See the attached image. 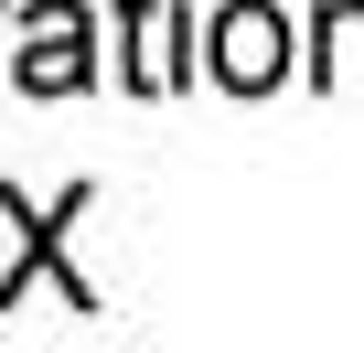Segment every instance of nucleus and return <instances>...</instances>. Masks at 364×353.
<instances>
[{
  "label": "nucleus",
  "instance_id": "4",
  "mask_svg": "<svg viewBox=\"0 0 364 353\" xmlns=\"http://www.w3.org/2000/svg\"><path fill=\"white\" fill-rule=\"evenodd\" d=\"M182 65H193L182 0H118V86H129V97H171Z\"/></svg>",
  "mask_w": 364,
  "mask_h": 353
},
{
  "label": "nucleus",
  "instance_id": "5",
  "mask_svg": "<svg viewBox=\"0 0 364 353\" xmlns=\"http://www.w3.org/2000/svg\"><path fill=\"white\" fill-rule=\"evenodd\" d=\"M311 43H321V65H311L321 86H343V75L364 86V0H321V22H311Z\"/></svg>",
  "mask_w": 364,
  "mask_h": 353
},
{
  "label": "nucleus",
  "instance_id": "2",
  "mask_svg": "<svg viewBox=\"0 0 364 353\" xmlns=\"http://www.w3.org/2000/svg\"><path fill=\"white\" fill-rule=\"evenodd\" d=\"M11 75H22V97H86L97 86V11L86 0H33Z\"/></svg>",
  "mask_w": 364,
  "mask_h": 353
},
{
  "label": "nucleus",
  "instance_id": "3",
  "mask_svg": "<svg viewBox=\"0 0 364 353\" xmlns=\"http://www.w3.org/2000/svg\"><path fill=\"white\" fill-rule=\"evenodd\" d=\"M204 75H215L225 97H268V86H289V22L268 11V0H225L215 33H204Z\"/></svg>",
  "mask_w": 364,
  "mask_h": 353
},
{
  "label": "nucleus",
  "instance_id": "1",
  "mask_svg": "<svg viewBox=\"0 0 364 353\" xmlns=\"http://www.w3.org/2000/svg\"><path fill=\"white\" fill-rule=\"evenodd\" d=\"M86 204H97L86 183H65L54 204H22L11 183H0V225H11V268H0V310H22V289H33V278H54V300H65V310H97V278H86V268L65 257V236H75V214H86Z\"/></svg>",
  "mask_w": 364,
  "mask_h": 353
}]
</instances>
